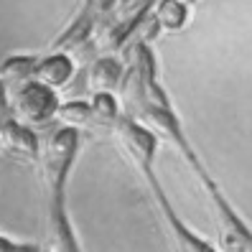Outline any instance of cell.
Returning <instances> with one entry per match:
<instances>
[{
    "label": "cell",
    "mask_w": 252,
    "mask_h": 252,
    "mask_svg": "<svg viewBox=\"0 0 252 252\" xmlns=\"http://www.w3.org/2000/svg\"><path fill=\"white\" fill-rule=\"evenodd\" d=\"M59 97L54 90L43 87L38 82H26L21 90L16 92L13 99V120L26 125V127H36V125H46L51 123L56 112H59Z\"/></svg>",
    "instance_id": "cell-4"
},
{
    "label": "cell",
    "mask_w": 252,
    "mask_h": 252,
    "mask_svg": "<svg viewBox=\"0 0 252 252\" xmlns=\"http://www.w3.org/2000/svg\"><path fill=\"white\" fill-rule=\"evenodd\" d=\"M38 62L33 56H10L0 64V79L5 84H26V82H33V74H36Z\"/></svg>",
    "instance_id": "cell-8"
},
{
    "label": "cell",
    "mask_w": 252,
    "mask_h": 252,
    "mask_svg": "<svg viewBox=\"0 0 252 252\" xmlns=\"http://www.w3.org/2000/svg\"><path fill=\"white\" fill-rule=\"evenodd\" d=\"M5 120H10V115H8V99H5V82L0 79V123Z\"/></svg>",
    "instance_id": "cell-13"
},
{
    "label": "cell",
    "mask_w": 252,
    "mask_h": 252,
    "mask_svg": "<svg viewBox=\"0 0 252 252\" xmlns=\"http://www.w3.org/2000/svg\"><path fill=\"white\" fill-rule=\"evenodd\" d=\"M179 3H184V5H186V3H194V0H179Z\"/></svg>",
    "instance_id": "cell-14"
},
{
    "label": "cell",
    "mask_w": 252,
    "mask_h": 252,
    "mask_svg": "<svg viewBox=\"0 0 252 252\" xmlns=\"http://www.w3.org/2000/svg\"><path fill=\"white\" fill-rule=\"evenodd\" d=\"M77 145H79V130L59 127L41 156V173H43V189H46V212L51 221L54 252H79L77 237H74L66 212H64V181L74 160V153H77Z\"/></svg>",
    "instance_id": "cell-2"
},
{
    "label": "cell",
    "mask_w": 252,
    "mask_h": 252,
    "mask_svg": "<svg viewBox=\"0 0 252 252\" xmlns=\"http://www.w3.org/2000/svg\"><path fill=\"white\" fill-rule=\"evenodd\" d=\"M132 54H135V64L127 69V79L123 84L125 112H130L132 120H143L153 132H158V135H163L166 140H171L184 153L189 166L196 171L206 196L212 199L214 212H217L221 252H252V234L245 229L242 221L234 217V212L227 206V201L221 199L217 186L209 181V176L201 171L194 151L189 148L184 132H181V125H179L176 115L168 107L166 92H163L160 84L156 82V64H153V54H151V49H148V43H138Z\"/></svg>",
    "instance_id": "cell-1"
},
{
    "label": "cell",
    "mask_w": 252,
    "mask_h": 252,
    "mask_svg": "<svg viewBox=\"0 0 252 252\" xmlns=\"http://www.w3.org/2000/svg\"><path fill=\"white\" fill-rule=\"evenodd\" d=\"M74 74V62L69 59V54H51L43 62H38L33 82L49 87V90H62V87H69Z\"/></svg>",
    "instance_id": "cell-7"
},
{
    "label": "cell",
    "mask_w": 252,
    "mask_h": 252,
    "mask_svg": "<svg viewBox=\"0 0 252 252\" xmlns=\"http://www.w3.org/2000/svg\"><path fill=\"white\" fill-rule=\"evenodd\" d=\"M123 79V64L115 56H99L97 62L90 66V71H84V87H90L94 94L107 92L112 94Z\"/></svg>",
    "instance_id": "cell-6"
},
{
    "label": "cell",
    "mask_w": 252,
    "mask_h": 252,
    "mask_svg": "<svg viewBox=\"0 0 252 252\" xmlns=\"http://www.w3.org/2000/svg\"><path fill=\"white\" fill-rule=\"evenodd\" d=\"M92 115H94V125H117V120H120V105H117V99L107 92L102 94H92Z\"/></svg>",
    "instance_id": "cell-10"
},
{
    "label": "cell",
    "mask_w": 252,
    "mask_h": 252,
    "mask_svg": "<svg viewBox=\"0 0 252 252\" xmlns=\"http://www.w3.org/2000/svg\"><path fill=\"white\" fill-rule=\"evenodd\" d=\"M0 148L13 156L28 158V160L38 158V138L33 135V130L16 123L13 117L0 123Z\"/></svg>",
    "instance_id": "cell-5"
},
{
    "label": "cell",
    "mask_w": 252,
    "mask_h": 252,
    "mask_svg": "<svg viewBox=\"0 0 252 252\" xmlns=\"http://www.w3.org/2000/svg\"><path fill=\"white\" fill-rule=\"evenodd\" d=\"M56 120H62V127H90L94 125V115H92V107L82 99H71V102H64L56 112Z\"/></svg>",
    "instance_id": "cell-9"
},
{
    "label": "cell",
    "mask_w": 252,
    "mask_h": 252,
    "mask_svg": "<svg viewBox=\"0 0 252 252\" xmlns=\"http://www.w3.org/2000/svg\"><path fill=\"white\" fill-rule=\"evenodd\" d=\"M0 252H43L38 245H16L8 242L5 237H0Z\"/></svg>",
    "instance_id": "cell-12"
},
{
    "label": "cell",
    "mask_w": 252,
    "mask_h": 252,
    "mask_svg": "<svg viewBox=\"0 0 252 252\" xmlns=\"http://www.w3.org/2000/svg\"><path fill=\"white\" fill-rule=\"evenodd\" d=\"M153 16L158 18L160 28H166V31H179V28L186 23V5L179 3V0H160L158 8Z\"/></svg>",
    "instance_id": "cell-11"
},
{
    "label": "cell",
    "mask_w": 252,
    "mask_h": 252,
    "mask_svg": "<svg viewBox=\"0 0 252 252\" xmlns=\"http://www.w3.org/2000/svg\"><path fill=\"white\" fill-rule=\"evenodd\" d=\"M112 130H115V138L123 143V148L132 156L135 166L140 168L148 189L153 191V201L158 204L163 219L168 221V227H171V232H173V240H176V245H179V250H181V252H217L214 247H209V242L199 240L194 232L186 229V227L181 224L179 217H176V212L171 209L166 194H163V189L158 186L156 176H153V168H151V158H153V151H156L153 132L148 130V127H143V125H138V123L132 120V117H127V115L120 117Z\"/></svg>",
    "instance_id": "cell-3"
}]
</instances>
